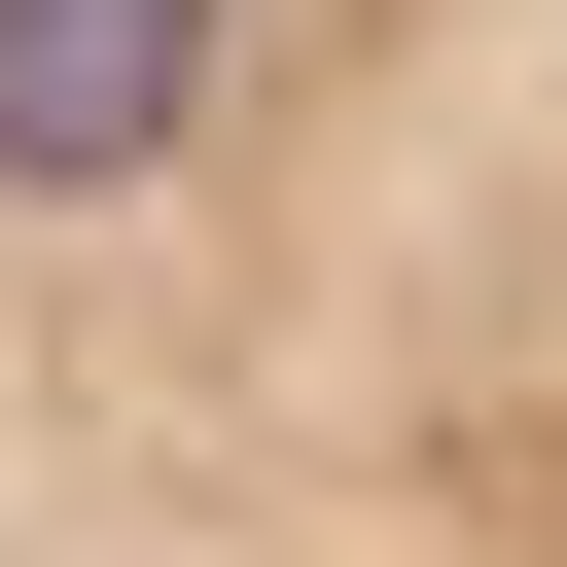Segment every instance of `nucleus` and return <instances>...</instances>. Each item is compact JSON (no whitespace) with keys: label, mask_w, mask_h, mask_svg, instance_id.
I'll return each mask as SVG.
<instances>
[{"label":"nucleus","mask_w":567,"mask_h":567,"mask_svg":"<svg viewBox=\"0 0 567 567\" xmlns=\"http://www.w3.org/2000/svg\"><path fill=\"white\" fill-rule=\"evenodd\" d=\"M0 567H567V0H0Z\"/></svg>","instance_id":"f257e3e1"}]
</instances>
